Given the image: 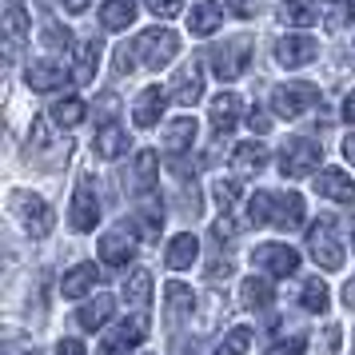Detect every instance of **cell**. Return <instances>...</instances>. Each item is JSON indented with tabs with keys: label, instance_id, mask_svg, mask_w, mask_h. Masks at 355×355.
<instances>
[{
	"label": "cell",
	"instance_id": "cell-32",
	"mask_svg": "<svg viewBox=\"0 0 355 355\" xmlns=\"http://www.w3.org/2000/svg\"><path fill=\"white\" fill-rule=\"evenodd\" d=\"M300 304H304L311 315H323V311H327V304H331V295H327V284H320V279H307L304 291H300Z\"/></svg>",
	"mask_w": 355,
	"mask_h": 355
},
{
	"label": "cell",
	"instance_id": "cell-33",
	"mask_svg": "<svg viewBox=\"0 0 355 355\" xmlns=\"http://www.w3.org/2000/svg\"><path fill=\"white\" fill-rule=\"evenodd\" d=\"M156 176H160V156H156L152 148L136 152V180H140V192H148V188L156 184Z\"/></svg>",
	"mask_w": 355,
	"mask_h": 355
},
{
	"label": "cell",
	"instance_id": "cell-45",
	"mask_svg": "<svg viewBox=\"0 0 355 355\" xmlns=\"http://www.w3.org/2000/svg\"><path fill=\"white\" fill-rule=\"evenodd\" d=\"M56 355H84V343H80V339H60Z\"/></svg>",
	"mask_w": 355,
	"mask_h": 355
},
{
	"label": "cell",
	"instance_id": "cell-27",
	"mask_svg": "<svg viewBox=\"0 0 355 355\" xmlns=\"http://www.w3.org/2000/svg\"><path fill=\"white\" fill-rule=\"evenodd\" d=\"M108 315H112V295H104V291H100L92 304H84L80 311H76V323H80L84 331H96V327L108 323Z\"/></svg>",
	"mask_w": 355,
	"mask_h": 355
},
{
	"label": "cell",
	"instance_id": "cell-2",
	"mask_svg": "<svg viewBox=\"0 0 355 355\" xmlns=\"http://www.w3.org/2000/svg\"><path fill=\"white\" fill-rule=\"evenodd\" d=\"M180 52V36L172 28H144L136 36V60L148 68H164L168 60H176Z\"/></svg>",
	"mask_w": 355,
	"mask_h": 355
},
{
	"label": "cell",
	"instance_id": "cell-41",
	"mask_svg": "<svg viewBox=\"0 0 355 355\" xmlns=\"http://www.w3.org/2000/svg\"><path fill=\"white\" fill-rule=\"evenodd\" d=\"M268 355H304V339H288V343H275Z\"/></svg>",
	"mask_w": 355,
	"mask_h": 355
},
{
	"label": "cell",
	"instance_id": "cell-37",
	"mask_svg": "<svg viewBox=\"0 0 355 355\" xmlns=\"http://www.w3.org/2000/svg\"><path fill=\"white\" fill-rule=\"evenodd\" d=\"M148 8H152L156 17L172 20V17H180V12H184V0H148Z\"/></svg>",
	"mask_w": 355,
	"mask_h": 355
},
{
	"label": "cell",
	"instance_id": "cell-42",
	"mask_svg": "<svg viewBox=\"0 0 355 355\" xmlns=\"http://www.w3.org/2000/svg\"><path fill=\"white\" fill-rule=\"evenodd\" d=\"M216 236H220V240H232V236H236V224H232V216H220V220H216Z\"/></svg>",
	"mask_w": 355,
	"mask_h": 355
},
{
	"label": "cell",
	"instance_id": "cell-38",
	"mask_svg": "<svg viewBox=\"0 0 355 355\" xmlns=\"http://www.w3.org/2000/svg\"><path fill=\"white\" fill-rule=\"evenodd\" d=\"M224 4H227V12L240 17V20H248V17H256L259 12V0H224Z\"/></svg>",
	"mask_w": 355,
	"mask_h": 355
},
{
	"label": "cell",
	"instance_id": "cell-14",
	"mask_svg": "<svg viewBox=\"0 0 355 355\" xmlns=\"http://www.w3.org/2000/svg\"><path fill=\"white\" fill-rule=\"evenodd\" d=\"M315 192L327 196V200H336V204H355V180L347 172H339V168H327L315 180Z\"/></svg>",
	"mask_w": 355,
	"mask_h": 355
},
{
	"label": "cell",
	"instance_id": "cell-51",
	"mask_svg": "<svg viewBox=\"0 0 355 355\" xmlns=\"http://www.w3.org/2000/svg\"><path fill=\"white\" fill-rule=\"evenodd\" d=\"M327 4H343V0H327Z\"/></svg>",
	"mask_w": 355,
	"mask_h": 355
},
{
	"label": "cell",
	"instance_id": "cell-39",
	"mask_svg": "<svg viewBox=\"0 0 355 355\" xmlns=\"http://www.w3.org/2000/svg\"><path fill=\"white\" fill-rule=\"evenodd\" d=\"M211 196H216V204H220V208H227V204H236V184H232V180H220V184H216V188H211Z\"/></svg>",
	"mask_w": 355,
	"mask_h": 355
},
{
	"label": "cell",
	"instance_id": "cell-21",
	"mask_svg": "<svg viewBox=\"0 0 355 355\" xmlns=\"http://www.w3.org/2000/svg\"><path fill=\"white\" fill-rule=\"evenodd\" d=\"M188 24H192L196 36H211L220 24H224V12H220V4H216V0H196Z\"/></svg>",
	"mask_w": 355,
	"mask_h": 355
},
{
	"label": "cell",
	"instance_id": "cell-23",
	"mask_svg": "<svg viewBox=\"0 0 355 355\" xmlns=\"http://www.w3.org/2000/svg\"><path fill=\"white\" fill-rule=\"evenodd\" d=\"M196 144V120L192 116H176L168 128H164V148L168 152H188Z\"/></svg>",
	"mask_w": 355,
	"mask_h": 355
},
{
	"label": "cell",
	"instance_id": "cell-1",
	"mask_svg": "<svg viewBox=\"0 0 355 355\" xmlns=\"http://www.w3.org/2000/svg\"><path fill=\"white\" fill-rule=\"evenodd\" d=\"M307 252H311V259L320 263L323 272H339L343 268V240L336 232V216H320V224H311Z\"/></svg>",
	"mask_w": 355,
	"mask_h": 355
},
{
	"label": "cell",
	"instance_id": "cell-20",
	"mask_svg": "<svg viewBox=\"0 0 355 355\" xmlns=\"http://www.w3.org/2000/svg\"><path fill=\"white\" fill-rule=\"evenodd\" d=\"M236 120H240V96L236 92H220L211 100V128L224 136V132L236 128Z\"/></svg>",
	"mask_w": 355,
	"mask_h": 355
},
{
	"label": "cell",
	"instance_id": "cell-43",
	"mask_svg": "<svg viewBox=\"0 0 355 355\" xmlns=\"http://www.w3.org/2000/svg\"><path fill=\"white\" fill-rule=\"evenodd\" d=\"M248 128H252V132H259V136H263V132L272 128V124H268V116H263V112H256V108H252V116H248Z\"/></svg>",
	"mask_w": 355,
	"mask_h": 355
},
{
	"label": "cell",
	"instance_id": "cell-4",
	"mask_svg": "<svg viewBox=\"0 0 355 355\" xmlns=\"http://www.w3.org/2000/svg\"><path fill=\"white\" fill-rule=\"evenodd\" d=\"M320 104V88L315 84H279L272 92V112L291 120V116H304L307 108Z\"/></svg>",
	"mask_w": 355,
	"mask_h": 355
},
{
	"label": "cell",
	"instance_id": "cell-50",
	"mask_svg": "<svg viewBox=\"0 0 355 355\" xmlns=\"http://www.w3.org/2000/svg\"><path fill=\"white\" fill-rule=\"evenodd\" d=\"M4 355H40L36 347H4Z\"/></svg>",
	"mask_w": 355,
	"mask_h": 355
},
{
	"label": "cell",
	"instance_id": "cell-24",
	"mask_svg": "<svg viewBox=\"0 0 355 355\" xmlns=\"http://www.w3.org/2000/svg\"><path fill=\"white\" fill-rule=\"evenodd\" d=\"M28 28H33V20H28V12H24L20 4H8V8H4V33H8V60L17 56L20 40L28 36Z\"/></svg>",
	"mask_w": 355,
	"mask_h": 355
},
{
	"label": "cell",
	"instance_id": "cell-26",
	"mask_svg": "<svg viewBox=\"0 0 355 355\" xmlns=\"http://www.w3.org/2000/svg\"><path fill=\"white\" fill-rule=\"evenodd\" d=\"M132 20H136V0H104V8H100V24L104 28L120 33V28H128Z\"/></svg>",
	"mask_w": 355,
	"mask_h": 355
},
{
	"label": "cell",
	"instance_id": "cell-9",
	"mask_svg": "<svg viewBox=\"0 0 355 355\" xmlns=\"http://www.w3.org/2000/svg\"><path fill=\"white\" fill-rule=\"evenodd\" d=\"M248 60H252V44L248 40H232V44L211 52V68H216L220 80H236L243 68H248Z\"/></svg>",
	"mask_w": 355,
	"mask_h": 355
},
{
	"label": "cell",
	"instance_id": "cell-10",
	"mask_svg": "<svg viewBox=\"0 0 355 355\" xmlns=\"http://www.w3.org/2000/svg\"><path fill=\"white\" fill-rule=\"evenodd\" d=\"M100 259L104 263H112V268H124L132 256H136V236H132L128 227H116L108 236H100Z\"/></svg>",
	"mask_w": 355,
	"mask_h": 355
},
{
	"label": "cell",
	"instance_id": "cell-7",
	"mask_svg": "<svg viewBox=\"0 0 355 355\" xmlns=\"http://www.w3.org/2000/svg\"><path fill=\"white\" fill-rule=\"evenodd\" d=\"M252 263L272 275H291L300 268V252H291L288 243H259L256 252H252Z\"/></svg>",
	"mask_w": 355,
	"mask_h": 355
},
{
	"label": "cell",
	"instance_id": "cell-19",
	"mask_svg": "<svg viewBox=\"0 0 355 355\" xmlns=\"http://www.w3.org/2000/svg\"><path fill=\"white\" fill-rule=\"evenodd\" d=\"M263 164H268V148L263 144H240L236 152H232V172L236 176H256V172H263Z\"/></svg>",
	"mask_w": 355,
	"mask_h": 355
},
{
	"label": "cell",
	"instance_id": "cell-28",
	"mask_svg": "<svg viewBox=\"0 0 355 355\" xmlns=\"http://www.w3.org/2000/svg\"><path fill=\"white\" fill-rule=\"evenodd\" d=\"M96 60H100V44H96V40H84L80 49H76L72 80H76V84H92V80H96Z\"/></svg>",
	"mask_w": 355,
	"mask_h": 355
},
{
	"label": "cell",
	"instance_id": "cell-35",
	"mask_svg": "<svg viewBox=\"0 0 355 355\" xmlns=\"http://www.w3.org/2000/svg\"><path fill=\"white\" fill-rule=\"evenodd\" d=\"M52 120H56L60 128H76V124L84 120V104L76 96L60 100V104H52Z\"/></svg>",
	"mask_w": 355,
	"mask_h": 355
},
{
	"label": "cell",
	"instance_id": "cell-15",
	"mask_svg": "<svg viewBox=\"0 0 355 355\" xmlns=\"http://www.w3.org/2000/svg\"><path fill=\"white\" fill-rule=\"evenodd\" d=\"M92 152H96L100 160H120L128 152V132L120 128V124H104L96 132V140H92Z\"/></svg>",
	"mask_w": 355,
	"mask_h": 355
},
{
	"label": "cell",
	"instance_id": "cell-44",
	"mask_svg": "<svg viewBox=\"0 0 355 355\" xmlns=\"http://www.w3.org/2000/svg\"><path fill=\"white\" fill-rule=\"evenodd\" d=\"M132 56H136V52L116 49V72H120V76H124V72H132Z\"/></svg>",
	"mask_w": 355,
	"mask_h": 355
},
{
	"label": "cell",
	"instance_id": "cell-30",
	"mask_svg": "<svg viewBox=\"0 0 355 355\" xmlns=\"http://www.w3.org/2000/svg\"><path fill=\"white\" fill-rule=\"evenodd\" d=\"M164 300H168V311H172V315H192V307H196L192 288L180 284V279H172V284L164 288Z\"/></svg>",
	"mask_w": 355,
	"mask_h": 355
},
{
	"label": "cell",
	"instance_id": "cell-6",
	"mask_svg": "<svg viewBox=\"0 0 355 355\" xmlns=\"http://www.w3.org/2000/svg\"><path fill=\"white\" fill-rule=\"evenodd\" d=\"M144 336H148V320L144 315H132V320L116 323L112 331L100 339V355H124L128 347H136Z\"/></svg>",
	"mask_w": 355,
	"mask_h": 355
},
{
	"label": "cell",
	"instance_id": "cell-49",
	"mask_svg": "<svg viewBox=\"0 0 355 355\" xmlns=\"http://www.w3.org/2000/svg\"><path fill=\"white\" fill-rule=\"evenodd\" d=\"M343 304H347V307H355V279L347 284V288H343Z\"/></svg>",
	"mask_w": 355,
	"mask_h": 355
},
{
	"label": "cell",
	"instance_id": "cell-34",
	"mask_svg": "<svg viewBox=\"0 0 355 355\" xmlns=\"http://www.w3.org/2000/svg\"><path fill=\"white\" fill-rule=\"evenodd\" d=\"M272 211H275V192H256L248 200V220L252 224H272Z\"/></svg>",
	"mask_w": 355,
	"mask_h": 355
},
{
	"label": "cell",
	"instance_id": "cell-22",
	"mask_svg": "<svg viewBox=\"0 0 355 355\" xmlns=\"http://www.w3.org/2000/svg\"><path fill=\"white\" fill-rule=\"evenodd\" d=\"M196 256H200V240H196L192 232H184V236H176V240L168 243V268L172 272H184V268H192Z\"/></svg>",
	"mask_w": 355,
	"mask_h": 355
},
{
	"label": "cell",
	"instance_id": "cell-12",
	"mask_svg": "<svg viewBox=\"0 0 355 355\" xmlns=\"http://www.w3.org/2000/svg\"><path fill=\"white\" fill-rule=\"evenodd\" d=\"M168 92H172V100H176V104H184V108H192L196 100H200V92H204V72H200V64H184L176 72V76H172V88H168Z\"/></svg>",
	"mask_w": 355,
	"mask_h": 355
},
{
	"label": "cell",
	"instance_id": "cell-17",
	"mask_svg": "<svg viewBox=\"0 0 355 355\" xmlns=\"http://www.w3.org/2000/svg\"><path fill=\"white\" fill-rule=\"evenodd\" d=\"M24 80H28L33 92H52V88L64 84V68L56 64V60H33L28 72H24Z\"/></svg>",
	"mask_w": 355,
	"mask_h": 355
},
{
	"label": "cell",
	"instance_id": "cell-31",
	"mask_svg": "<svg viewBox=\"0 0 355 355\" xmlns=\"http://www.w3.org/2000/svg\"><path fill=\"white\" fill-rule=\"evenodd\" d=\"M148 300H152V275L148 272H132L128 279H124V304L144 307Z\"/></svg>",
	"mask_w": 355,
	"mask_h": 355
},
{
	"label": "cell",
	"instance_id": "cell-48",
	"mask_svg": "<svg viewBox=\"0 0 355 355\" xmlns=\"http://www.w3.org/2000/svg\"><path fill=\"white\" fill-rule=\"evenodd\" d=\"M88 4H92V0H64V8H68V12H84Z\"/></svg>",
	"mask_w": 355,
	"mask_h": 355
},
{
	"label": "cell",
	"instance_id": "cell-36",
	"mask_svg": "<svg viewBox=\"0 0 355 355\" xmlns=\"http://www.w3.org/2000/svg\"><path fill=\"white\" fill-rule=\"evenodd\" d=\"M248 347H252V327H232L216 355H248Z\"/></svg>",
	"mask_w": 355,
	"mask_h": 355
},
{
	"label": "cell",
	"instance_id": "cell-25",
	"mask_svg": "<svg viewBox=\"0 0 355 355\" xmlns=\"http://www.w3.org/2000/svg\"><path fill=\"white\" fill-rule=\"evenodd\" d=\"M275 291L268 279H259V275H252V279H243L240 284V304L248 307V311H263V307H272Z\"/></svg>",
	"mask_w": 355,
	"mask_h": 355
},
{
	"label": "cell",
	"instance_id": "cell-16",
	"mask_svg": "<svg viewBox=\"0 0 355 355\" xmlns=\"http://www.w3.org/2000/svg\"><path fill=\"white\" fill-rule=\"evenodd\" d=\"M272 224L284 227V232H291V227L304 224V196H300V192H279V196H275Z\"/></svg>",
	"mask_w": 355,
	"mask_h": 355
},
{
	"label": "cell",
	"instance_id": "cell-5",
	"mask_svg": "<svg viewBox=\"0 0 355 355\" xmlns=\"http://www.w3.org/2000/svg\"><path fill=\"white\" fill-rule=\"evenodd\" d=\"M12 208H17V216H20V224H24V232L28 236H49L52 232V208L40 200V196H33V192H17L12 196Z\"/></svg>",
	"mask_w": 355,
	"mask_h": 355
},
{
	"label": "cell",
	"instance_id": "cell-40",
	"mask_svg": "<svg viewBox=\"0 0 355 355\" xmlns=\"http://www.w3.org/2000/svg\"><path fill=\"white\" fill-rule=\"evenodd\" d=\"M44 40H49L52 49H68V44H72V36H68V33H60L56 24H49V28H44Z\"/></svg>",
	"mask_w": 355,
	"mask_h": 355
},
{
	"label": "cell",
	"instance_id": "cell-18",
	"mask_svg": "<svg viewBox=\"0 0 355 355\" xmlns=\"http://www.w3.org/2000/svg\"><path fill=\"white\" fill-rule=\"evenodd\" d=\"M96 263H76L72 272H64V279H60V291H64V300H80V295H88V291L96 288Z\"/></svg>",
	"mask_w": 355,
	"mask_h": 355
},
{
	"label": "cell",
	"instance_id": "cell-29",
	"mask_svg": "<svg viewBox=\"0 0 355 355\" xmlns=\"http://www.w3.org/2000/svg\"><path fill=\"white\" fill-rule=\"evenodd\" d=\"M279 20H284L288 28H307V24L315 20V4H311V0H284Z\"/></svg>",
	"mask_w": 355,
	"mask_h": 355
},
{
	"label": "cell",
	"instance_id": "cell-13",
	"mask_svg": "<svg viewBox=\"0 0 355 355\" xmlns=\"http://www.w3.org/2000/svg\"><path fill=\"white\" fill-rule=\"evenodd\" d=\"M68 220L76 232H92L100 224V200L96 192H88V188H76L72 192V208H68Z\"/></svg>",
	"mask_w": 355,
	"mask_h": 355
},
{
	"label": "cell",
	"instance_id": "cell-46",
	"mask_svg": "<svg viewBox=\"0 0 355 355\" xmlns=\"http://www.w3.org/2000/svg\"><path fill=\"white\" fill-rule=\"evenodd\" d=\"M343 120H347V124H355V92L343 100Z\"/></svg>",
	"mask_w": 355,
	"mask_h": 355
},
{
	"label": "cell",
	"instance_id": "cell-3",
	"mask_svg": "<svg viewBox=\"0 0 355 355\" xmlns=\"http://www.w3.org/2000/svg\"><path fill=\"white\" fill-rule=\"evenodd\" d=\"M320 144L315 140H304V136H295V140H288L284 144V152H279V172L288 180H300V176H311L315 168H320Z\"/></svg>",
	"mask_w": 355,
	"mask_h": 355
},
{
	"label": "cell",
	"instance_id": "cell-8",
	"mask_svg": "<svg viewBox=\"0 0 355 355\" xmlns=\"http://www.w3.org/2000/svg\"><path fill=\"white\" fill-rule=\"evenodd\" d=\"M315 52H320V44L311 40V36L304 33H291L284 36L279 44H275V64H284V68H304L315 60Z\"/></svg>",
	"mask_w": 355,
	"mask_h": 355
},
{
	"label": "cell",
	"instance_id": "cell-52",
	"mask_svg": "<svg viewBox=\"0 0 355 355\" xmlns=\"http://www.w3.org/2000/svg\"><path fill=\"white\" fill-rule=\"evenodd\" d=\"M352 243H355V227H352Z\"/></svg>",
	"mask_w": 355,
	"mask_h": 355
},
{
	"label": "cell",
	"instance_id": "cell-11",
	"mask_svg": "<svg viewBox=\"0 0 355 355\" xmlns=\"http://www.w3.org/2000/svg\"><path fill=\"white\" fill-rule=\"evenodd\" d=\"M164 108H168V92L152 84V88H144V92L136 96V104H132V120H136L140 128H156L160 116H164Z\"/></svg>",
	"mask_w": 355,
	"mask_h": 355
},
{
	"label": "cell",
	"instance_id": "cell-47",
	"mask_svg": "<svg viewBox=\"0 0 355 355\" xmlns=\"http://www.w3.org/2000/svg\"><path fill=\"white\" fill-rule=\"evenodd\" d=\"M343 156H347V160H352V168H355V132L343 140Z\"/></svg>",
	"mask_w": 355,
	"mask_h": 355
}]
</instances>
